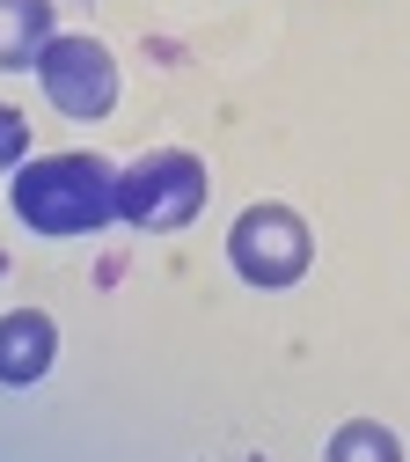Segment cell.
Segmentation results:
<instances>
[{
	"label": "cell",
	"instance_id": "1",
	"mask_svg": "<svg viewBox=\"0 0 410 462\" xmlns=\"http://www.w3.org/2000/svg\"><path fill=\"white\" fill-rule=\"evenodd\" d=\"M8 199H15V220L51 243L96 236V227L117 220V169L103 154H30L15 169Z\"/></svg>",
	"mask_w": 410,
	"mask_h": 462
},
{
	"label": "cell",
	"instance_id": "2",
	"mask_svg": "<svg viewBox=\"0 0 410 462\" xmlns=\"http://www.w3.org/2000/svg\"><path fill=\"white\" fill-rule=\"evenodd\" d=\"M213 199V177L191 147H154L140 154L132 169H117V213L147 236H176V227H191Z\"/></svg>",
	"mask_w": 410,
	"mask_h": 462
},
{
	"label": "cell",
	"instance_id": "3",
	"mask_svg": "<svg viewBox=\"0 0 410 462\" xmlns=\"http://www.w3.org/2000/svg\"><path fill=\"white\" fill-rule=\"evenodd\" d=\"M227 264L242 272L250 286L278 294V286L308 279V264H315V236H308V220L293 213V206L264 199V206H242V213H234V227H227Z\"/></svg>",
	"mask_w": 410,
	"mask_h": 462
},
{
	"label": "cell",
	"instance_id": "4",
	"mask_svg": "<svg viewBox=\"0 0 410 462\" xmlns=\"http://www.w3.org/2000/svg\"><path fill=\"white\" fill-rule=\"evenodd\" d=\"M37 88L44 103L59 110V118H110L117 110V51L103 37H67L59 30L44 44V60H37Z\"/></svg>",
	"mask_w": 410,
	"mask_h": 462
},
{
	"label": "cell",
	"instance_id": "5",
	"mask_svg": "<svg viewBox=\"0 0 410 462\" xmlns=\"http://www.w3.org/2000/svg\"><path fill=\"white\" fill-rule=\"evenodd\" d=\"M51 360H59V323L44 309H8L0 316V382L8 389H30Z\"/></svg>",
	"mask_w": 410,
	"mask_h": 462
},
{
	"label": "cell",
	"instance_id": "6",
	"mask_svg": "<svg viewBox=\"0 0 410 462\" xmlns=\"http://www.w3.org/2000/svg\"><path fill=\"white\" fill-rule=\"evenodd\" d=\"M51 37H59L51 0H0V74H23V67H37Z\"/></svg>",
	"mask_w": 410,
	"mask_h": 462
},
{
	"label": "cell",
	"instance_id": "7",
	"mask_svg": "<svg viewBox=\"0 0 410 462\" xmlns=\"http://www.w3.org/2000/svg\"><path fill=\"white\" fill-rule=\"evenodd\" d=\"M323 462H403V440H396L388 426H374V419H351V426L330 433Z\"/></svg>",
	"mask_w": 410,
	"mask_h": 462
},
{
	"label": "cell",
	"instance_id": "8",
	"mask_svg": "<svg viewBox=\"0 0 410 462\" xmlns=\"http://www.w3.org/2000/svg\"><path fill=\"white\" fill-rule=\"evenodd\" d=\"M30 162V118L15 103H0V169H23Z\"/></svg>",
	"mask_w": 410,
	"mask_h": 462
}]
</instances>
